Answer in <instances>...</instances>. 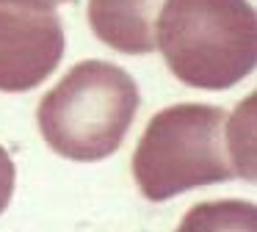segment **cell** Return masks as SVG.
Returning a JSON list of instances; mask_svg holds the SVG:
<instances>
[{"instance_id":"7","label":"cell","mask_w":257,"mask_h":232,"mask_svg":"<svg viewBox=\"0 0 257 232\" xmlns=\"http://www.w3.org/2000/svg\"><path fill=\"white\" fill-rule=\"evenodd\" d=\"M14 180H17V171H14V160L9 158V152L0 147V213L9 207L14 193Z\"/></svg>"},{"instance_id":"4","label":"cell","mask_w":257,"mask_h":232,"mask_svg":"<svg viewBox=\"0 0 257 232\" xmlns=\"http://www.w3.org/2000/svg\"><path fill=\"white\" fill-rule=\"evenodd\" d=\"M64 47L56 0H0V91L20 94L45 83Z\"/></svg>"},{"instance_id":"5","label":"cell","mask_w":257,"mask_h":232,"mask_svg":"<svg viewBox=\"0 0 257 232\" xmlns=\"http://www.w3.org/2000/svg\"><path fill=\"white\" fill-rule=\"evenodd\" d=\"M163 0H89V25L94 36L124 55L155 50V20Z\"/></svg>"},{"instance_id":"2","label":"cell","mask_w":257,"mask_h":232,"mask_svg":"<svg viewBox=\"0 0 257 232\" xmlns=\"http://www.w3.org/2000/svg\"><path fill=\"white\" fill-rule=\"evenodd\" d=\"M139 86L111 61H80L42 97L36 119L53 152L78 163L105 160L122 147L139 113Z\"/></svg>"},{"instance_id":"8","label":"cell","mask_w":257,"mask_h":232,"mask_svg":"<svg viewBox=\"0 0 257 232\" xmlns=\"http://www.w3.org/2000/svg\"><path fill=\"white\" fill-rule=\"evenodd\" d=\"M56 3H75V0H56Z\"/></svg>"},{"instance_id":"3","label":"cell","mask_w":257,"mask_h":232,"mask_svg":"<svg viewBox=\"0 0 257 232\" xmlns=\"http://www.w3.org/2000/svg\"><path fill=\"white\" fill-rule=\"evenodd\" d=\"M133 177L150 202L232 180L227 113L202 102L172 105L155 113L136 147Z\"/></svg>"},{"instance_id":"1","label":"cell","mask_w":257,"mask_h":232,"mask_svg":"<svg viewBox=\"0 0 257 232\" xmlns=\"http://www.w3.org/2000/svg\"><path fill=\"white\" fill-rule=\"evenodd\" d=\"M155 47L185 86L232 88L257 64L254 9L249 0H163Z\"/></svg>"},{"instance_id":"6","label":"cell","mask_w":257,"mask_h":232,"mask_svg":"<svg viewBox=\"0 0 257 232\" xmlns=\"http://www.w3.org/2000/svg\"><path fill=\"white\" fill-rule=\"evenodd\" d=\"M177 232H257V207L240 199L194 204Z\"/></svg>"}]
</instances>
